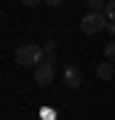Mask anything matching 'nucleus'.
Instances as JSON below:
<instances>
[{"label": "nucleus", "mask_w": 115, "mask_h": 120, "mask_svg": "<svg viewBox=\"0 0 115 120\" xmlns=\"http://www.w3.org/2000/svg\"><path fill=\"white\" fill-rule=\"evenodd\" d=\"M13 59H16L19 67H38L40 61H46V59H43V45H35V43H24V45H19Z\"/></svg>", "instance_id": "nucleus-1"}, {"label": "nucleus", "mask_w": 115, "mask_h": 120, "mask_svg": "<svg viewBox=\"0 0 115 120\" xmlns=\"http://www.w3.org/2000/svg\"><path fill=\"white\" fill-rule=\"evenodd\" d=\"M107 24H110V19L104 16V13H86V16L80 19V30L86 35H99L102 30H107Z\"/></svg>", "instance_id": "nucleus-2"}, {"label": "nucleus", "mask_w": 115, "mask_h": 120, "mask_svg": "<svg viewBox=\"0 0 115 120\" xmlns=\"http://www.w3.org/2000/svg\"><path fill=\"white\" fill-rule=\"evenodd\" d=\"M51 80H54V61H40L38 67H35V83H38V86H51Z\"/></svg>", "instance_id": "nucleus-3"}, {"label": "nucleus", "mask_w": 115, "mask_h": 120, "mask_svg": "<svg viewBox=\"0 0 115 120\" xmlns=\"http://www.w3.org/2000/svg\"><path fill=\"white\" fill-rule=\"evenodd\" d=\"M64 83H67L70 88H78L83 83V72L78 67H67V69H64Z\"/></svg>", "instance_id": "nucleus-4"}, {"label": "nucleus", "mask_w": 115, "mask_h": 120, "mask_svg": "<svg viewBox=\"0 0 115 120\" xmlns=\"http://www.w3.org/2000/svg\"><path fill=\"white\" fill-rule=\"evenodd\" d=\"M96 77L99 80H112L115 77V64L112 61H102V64L96 67Z\"/></svg>", "instance_id": "nucleus-5"}, {"label": "nucleus", "mask_w": 115, "mask_h": 120, "mask_svg": "<svg viewBox=\"0 0 115 120\" xmlns=\"http://www.w3.org/2000/svg\"><path fill=\"white\" fill-rule=\"evenodd\" d=\"M54 48H56V43H54L51 38L43 43V53H48V61H54Z\"/></svg>", "instance_id": "nucleus-6"}, {"label": "nucleus", "mask_w": 115, "mask_h": 120, "mask_svg": "<svg viewBox=\"0 0 115 120\" xmlns=\"http://www.w3.org/2000/svg\"><path fill=\"white\" fill-rule=\"evenodd\" d=\"M104 0H91V3H88V8H91V13H104Z\"/></svg>", "instance_id": "nucleus-7"}, {"label": "nucleus", "mask_w": 115, "mask_h": 120, "mask_svg": "<svg viewBox=\"0 0 115 120\" xmlns=\"http://www.w3.org/2000/svg\"><path fill=\"white\" fill-rule=\"evenodd\" d=\"M104 59H107V61H112V64H115V40H112V43H107V45H104Z\"/></svg>", "instance_id": "nucleus-8"}, {"label": "nucleus", "mask_w": 115, "mask_h": 120, "mask_svg": "<svg viewBox=\"0 0 115 120\" xmlns=\"http://www.w3.org/2000/svg\"><path fill=\"white\" fill-rule=\"evenodd\" d=\"M104 16L110 19V22L115 19V0H107V5H104Z\"/></svg>", "instance_id": "nucleus-9"}, {"label": "nucleus", "mask_w": 115, "mask_h": 120, "mask_svg": "<svg viewBox=\"0 0 115 120\" xmlns=\"http://www.w3.org/2000/svg\"><path fill=\"white\" fill-rule=\"evenodd\" d=\"M43 3H46V5H48V8H59V5L64 3V0H43Z\"/></svg>", "instance_id": "nucleus-10"}, {"label": "nucleus", "mask_w": 115, "mask_h": 120, "mask_svg": "<svg viewBox=\"0 0 115 120\" xmlns=\"http://www.w3.org/2000/svg\"><path fill=\"white\" fill-rule=\"evenodd\" d=\"M40 0H21V5H27V8H32V5H38Z\"/></svg>", "instance_id": "nucleus-11"}, {"label": "nucleus", "mask_w": 115, "mask_h": 120, "mask_svg": "<svg viewBox=\"0 0 115 120\" xmlns=\"http://www.w3.org/2000/svg\"><path fill=\"white\" fill-rule=\"evenodd\" d=\"M107 30H110V32L115 35V19H112V22H110V24H107Z\"/></svg>", "instance_id": "nucleus-12"}, {"label": "nucleus", "mask_w": 115, "mask_h": 120, "mask_svg": "<svg viewBox=\"0 0 115 120\" xmlns=\"http://www.w3.org/2000/svg\"><path fill=\"white\" fill-rule=\"evenodd\" d=\"M83 3H91V0H83Z\"/></svg>", "instance_id": "nucleus-13"}]
</instances>
